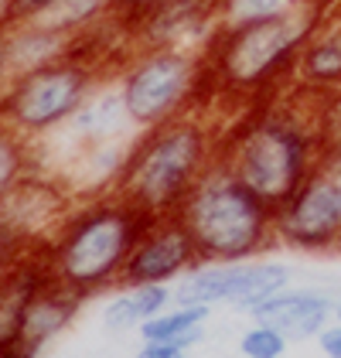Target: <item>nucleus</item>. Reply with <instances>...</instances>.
<instances>
[{"label": "nucleus", "mask_w": 341, "mask_h": 358, "mask_svg": "<svg viewBox=\"0 0 341 358\" xmlns=\"http://www.w3.org/2000/svg\"><path fill=\"white\" fill-rule=\"evenodd\" d=\"M140 130L130 123L126 106L119 99V89L113 85V76L99 85L89 99L82 103V110L75 113L58 134H52L41 143H55V164L48 171H55L72 150H79L85 143H103V140H130L137 137Z\"/></svg>", "instance_id": "obj_13"}, {"label": "nucleus", "mask_w": 341, "mask_h": 358, "mask_svg": "<svg viewBox=\"0 0 341 358\" xmlns=\"http://www.w3.org/2000/svg\"><path fill=\"white\" fill-rule=\"evenodd\" d=\"M79 45L55 28L41 21H24V24H7V52H10V69L14 76H24L34 69H45L58 58L72 55Z\"/></svg>", "instance_id": "obj_19"}, {"label": "nucleus", "mask_w": 341, "mask_h": 358, "mask_svg": "<svg viewBox=\"0 0 341 358\" xmlns=\"http://www.w3.org/2000/svg\"><path fill=\"white\" fill-rule=\"evenodd\" d=\"M273 232L293 252H341V147H324L304 185L273 208Z\"/></svg>", "instance_id": "obj_8"}, {"label": "nucleus", "mask_w": 341, "mask_h": 358, "mask_svg": "<svg viewBox=\"0 0 341 358\" xmlns=\"http://www.w3.org/2000/svg\"><path fill=\"white\" fill-rule=\"evenodd\" d=\"M201 256L188 229L181 225L177 215H154L143 225L140 239L126 259L123 283L119 287H133V283H168L174 287L177 280L198 270Z\"/></svg>", "instance_id": "obj_11"}, {"label": "nucleus", "mask_w": 341, "mask_h": 358, "mask_svg": "<svg viewBox=\"0 0 341 358\" xmlns=\"http://www.w3.org/2000/svg\"><path fill=\"white\" fill-rule=\"evenodd\" d=\"M317 345H321V352L328 358H341V324L338 321H331L328 328L317 334Z\"/></svg>", "instance_id": "obj_29"}, {"label": "nucleus", "mask_w": 341, "mask_h": 358, "mask_svg": "<svg viewBox=\"0 0 341 358\" xmlns=\"http://www.w3.org/2000/svg\"><path fill=\"white\" fill-rule=\"evenodd\" d=\"M147 222L150 215L116 192L75 198L58 232L38 252L58 283L89 301L123 283L126 259Z\"/></svg>", "instance_id": "obj_3"}, {"label": "nucleus", "mask_w": 341, "mask_h": 358, "mask_svg": "<svg viewBox=\"0 0 341 358\" xmlns=\"http://www.w3.org/2000/svg\"><path fill=\"white\" fill-rule=\"evenodd\" d=\"M72 205H75V194L68 192V185L61 178L48 174V171H31L3 198L0 222L10 225L31 249H41L58 232V225L65 222Z\"/></svg>", "instance_id": "obj_12"}, {"label": "nucleus", "mask_w": 341, "mask_h": 358, "mask_svg": "<svg viewBox=\"0 0 341 358\" xmlns=\"http://www.w3.org/2000/svg\"><path fill=\"white\" fill-rule=\"evenodd\" d=\"M7 3L10 0H0V24H7Z\"/></svg>", "instance_id": "obj_32"}, {"label": "nucleus", "mask_w": 341, "mask_h": 358, "mask_svg": "<svg viewBox=\"0 0 341 358\" xmlns=\"http://www.w3.org/2000/svg\"><path fill=\"white\" fill-rule=\"evenodd\" d=\"M212 321V307L205 303H170L157 317H150L137 338L140 341H164L181 352H191L205 341V324Z\"/></svg>", "instance_id": "obj_20"}, {"label": "nucleus", "mask_w": 341, "mask_h": 358, "mask_svg": "<svg viewBox=\"0 0 341 358\" xmlns=\"http://www.w3.org/2000/svg\"><path fill=\"white\" fill-rule=\"evenodd\" d=\"M130 48H177L201 52L219 34V3L215 0H157L133 14H119Z\"/></svg>", "instance_id": "obj_10"}, {"label": "nucleus", "mask_w": 341, "mask_h": 358, "mask_svg": "<svg viewBox=\"0 0 341 358\" xmlns=\"http://www.w3.org/2000/svg\"><path fill=\"white\" fill-rule=\"evenodd\" d=\"M314 103V123H317V134L324 147H341V89L338 92H328V96H317Z\"/></svg>", "instance_id": "obj_25"}, {"label": "nucleus", "mask_w": 341, "mask_h": 358, "mask_svg": "<svg viewBox=\"0 0 341 358\" xmlns=\"http://www.w3.org/2000/svg\"><path fill=\"white\" fill-rule=\"evenodd\" d=\"M147 3H157V0H116V14H133Z\"/></svg>", "instance_id": "obj_31"}, {"label": "nucleus", "mask_w": 341, "mask_h": 358, "mask_svg": "<svg viewBox=\"0 0 341 358\" xmlns=\"http://www.w3.org/2000/svg\"><path fill=\"white\" fill-rule=\"evenodd\" d=\"M324 143L314 103L300 92L256 99L222 120L219 164L232 171L270 208L284 205L314 171Z\"/></svg>", "instance_id": "obj_1"}, {"label": "nucleus", "mask_w": 341, "mask_h": 358, "mask_svg": "<svg viewBox=\"0 0 341 358\" xmlns=\"http://www.w3.org/2000/svg\"><path fill=\"white\" fill-rule=\"evenodd\" d=\"M174 215L188 229L201 263L259 259L277 246L273 208L219 161L201 174Z\"/></svg>", "instance_id": "obj_5"}, {"label": "nucleus", "mask_w": 341, "mask_h": 358, "mask_svg": "<svg viewBox=\"0 0 341 358\" xmlns=\"http://www.w3.org/2000/svg\"><path fill=\"white\" fill-rule=\"evenodd\" d=\"M113 85L137 130H150L198 110L215 113L212 79L201 52L130 48L116 62Z\"/></svg>", "instance_id": "obj_6"}, {"label": "nucleus", "mask_w": 341, "mask_h": 358, "mask_svg": "<svg viewBox=\"0 0 341 358\" xmlns=\"http://www.w3.org/2000/svg\"><path fill=\"white\" fill-rule=\"evenodd\" d=\"M219 137L222 116L208 110L140 130L130 143L116 194H123L150 219L174 215L201 174L219 161Z\"/></svg>", "instance_id": "obj_4"}, {"label": "nucleus", "mask_w": 341, "mask_h": 358, "mask_svg": "<svg viewBox=\"0 0 341 358\" xmlns=\"http://www.w3.org/2000/svg\"><path fill=\"white\" fill-rule=\"evenodd\" d=\"M341 89V14L331 10L317 31L307 38L297 72H293V92L317 99Z\"/></svg>", "instance_id": "obj_17"}, {"label": "nucleus", "mask_w": 341, "mask_h": 358, "mask_svg": "<svg viewBox=\"0 0 341 358\" xmlns=\"http://www.w3.org/2000/svg\"><path fill=\"white\" fill-rule=\"evenodd\" d=\"M48 266L38 249L0 276V358H24L21 352V328L34 294L48 283Z\"/></svg>", "instance_id": "obj_15"}, {"label": "nucleus", "mask_w": 341, "mask_h": 358, "mask_svg": "<svg viewBox=\"0 0 341 358\" xmlns=\"http://www.w3.org/2000/svg\"><path fill=\"white\" fill-rule=\"evenodd\" d=\"M58 0H10L7 3V24H24V21H38L45 17Z\"/></svg>", "instance_id": "obj_27"}, {"label": "nucleus", "mask_w": 341, "mask_h": 358, "mask_svg": "<svg viewBox=\"0 0 341 358\" xmlns=\"http://www.w3.org/2000/svg\"><path fill=\"white\" fill-rule=\"evenodd\" d=\"M113 17H116V0H58L55 7L45 17H38V21L79 45L82 38H89L92 31L103 28Z\"/></svg>", "instance_id": "obj_21"}, {"label": "nucleus", "mask_w": 341, "mask_h": 358, "mask_svg": "<svg viewBox=\"0 0 341 358\" xmlns=\"http://www.w3.org/2000/svg\"><path fill=\"white\" fill-rule=\"evenodd\" d=\"M28 252H31L28 243H24L10 225H3V222H0V276L7 273V270H14Z\"/></svg>", "instance_id": "obj_26"}, {"label": "nucleus", "mask_w": 341, "mask_h": 358, "mask_svg": "<svg viewBox=\"0 0 341 358\" xmlns=\"http://www.w3.org/2000/svg\"><path fill=\"white\" fill-rule=\"evenodd\" d=\"M10 79H14V69H10V52H7V24H0V96L7 92Z\"/></svg>", "instance_id": "obj_30"}, {"label": "nucleus", "mask_w": 341, "mask_h": 358, "mask_svg": "<svg viewBox=\"0 0 341 358\" xmlns=\"http://www.w3.org/2000/svg\"><path fill=\"white\" fill-rule=\"evenodd\" d=\"M110 76V65L85 52H72L45 69L14 76L0 96V120L31 143H41L82 110V103Z\"/></svg>", "instance_id": "obj_7"}, {"label": "nucleus", "mask_w": 341, "mask_h": 358, "mask_svg": "<svg viewBox=\"0 0 341 358\" xmlns=\"http://www.w3.org/2000/svg\"><path fill=\"white\" fill-rule=\"evenodd\" d=\"M133 358H188V352H181L174 345H164V341H140Z\"/></svg>", "instance_id": "obj_28"}, {"label": "nucleus", "mask_w": 341, "mask_h": 358, "mask_svg": "<svg viewBox=\"0 0 341 358\" xmlns=\"http://www.w3.org/2000/svg\"><path fill=\"white\" fill-rule=\"evenodd\" d=\"M335 321H338V324H341V301L335 303Z\"/></svg>", "instance_id": "obj_33"}, {"label": "nucleus", "mask_w": 341, "mask_h": 358, "mask_svg": "<svg viewBox=\"0 0 341 358\" xmlns=\"http://www.w3.org/2000/svg\"><path fill=\"white\" fill-rule=\"evenodd\" d=\"M335 10H338V14H341V0H335Z\"/></svg>", "instance_id": "obj_34"}, {"label": "nucleus", "mask_w": 341, "mask_h": 358, "mask_svg": "<svg viewBox=\"0 0 341 358\" xmlns=\"http://www.w3.org/2000/svg\"><path fill=\"white\" fill-rule=\"evenodd\" d=\"M222 358H242V355H222Z\"/></svg>", "instance_id": "obj_35"}, {"label": "nucleus", "mask_w": 341, "mask_h": 358, "mask_svg": "<svg viewBox=\"0 0 341 358\" xmlns=\"http://www.w3.org/2000/svg\"><path fill=\"white\" fill-rule=\"evenodd\" d=\"M219 3V21L226 24H246V21H263L270 14H280L293 0H215Z\"/></svg>", "instance_id": "obj_24"}, {"label": "nucleus", "mask_w": 341, "mask_h": 358, "mask_svg": "<svg viewBox=\"0 0 341 358\" xmlns=\"http://www.w3.org/2000/svg\"><path fill=\"white\" fill-rule=\"evenodd\" d=\"M335 10V0H293L280 14L263 21L226 24L205 48L215 106L242 110L256 99H270L293 89L300 52L317 24Z\"/></svg>", "instance_id": "obj_2"}, {"label": "nucleus", "mask_w": 341, "mask_h": 358, "mask_svg": "<svg viewBox=\"0 0 341 358\" xmlns=\"http://www.w3.org/2000/svg\"><path fill=\"white\" fill-rule=\"evenodd\" d=\"M174 303V287L168 283H133V287H116L103 307V328L113 334L140 331L150 317L168 310Z\"/></svg>", "instance_id": "obj_18"}, {"label": "nucleus", "mask_w": 341, "mask_h": 358, "mask_svg": "<svg viewBox=\"0 0 341 358\" xmlns=\"http://www.w3.org/2000/svg\"><path fill=\"white\" fill-rule=\"evenodd\" d=\"M293 270L284 259H242V263H201L198 270L174 283V303H205L219 307L228 303L232 310L253 314L256 307L280 290L293 287Z\"/></svg>", "instance_id": "obj_9"}, {"label": "nucleus", "mask_w": 341, "mask_h": 358, "mask_svg": "<svg viewBox=\"0 0 341 358\" xmlns=\"http://www.w3.org/2000/svg\"><path fill=\"white\" fill-rule=\"evenodd\" d=\"M335 297L314 287H286L277 297L263 301L249 314V321L270 324L284 334L286 341H311L335 321Z\"/></svg>", "instance_id": "obj_14"}, {"label": "nucleus", "mask_w": 341, "mask_h": 358, "mask_svg": "<svg viewBox=\"0 0 341 358\" xmlns=\"http://www.w3.org/2000/svg\"><path fill=\"white\" fill-rule=\"evenodd\" d=\"M82 303L85 301L75 290H68L65 283H58L55 276H48V283L34 294L28 314H24V328H21V352H24V358H41V352L52 341H58L79 321Z\"/></svg>", "instance_id": "obj_16"}, {"label": "nucleus", "mask_w": 341, "mask_h": 358, "mask_svg": "<svg viewBox=\"0 0 341 358\" xmlns=\"http://www.w3.org/2000/svg\"><path fill=\"white\" fill-rule=\"evenodd\" d=\"M31 171H38V147L0 120V205Z\"/></svg>", "instance_id": "obj_22"}, {"label": "nucleus", "mask_w": 341, "mask_h": 358, "mask_svg": "<svg viewBox=\"0 0 341 358\" xmlns=\"http://www.w3.org/2000/svg\"><path fill=\"white\" fill-rule=\"evenodd\" d=\"M239 355L242 358H284L290 341L277 328L270 324H259V321H249L246 328L239 331V341H235Z\"/></svg>", "instance_id": "obj_23"}]
</instances>
